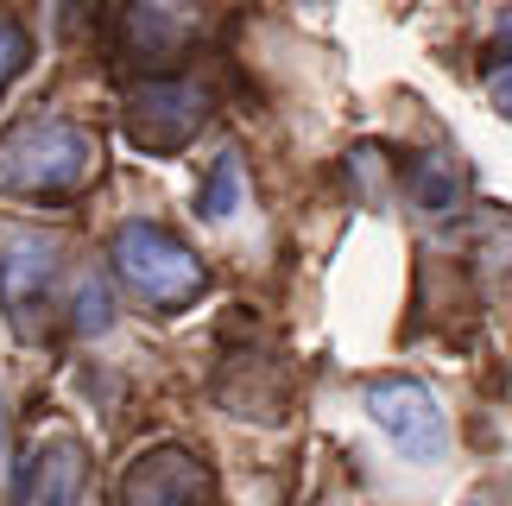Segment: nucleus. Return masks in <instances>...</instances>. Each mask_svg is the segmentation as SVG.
<instances>
[{"label": "nucleus", "mask_w": 512, "mask_h": 506, "mask_svg": "<svg viewBox=\"0 0 512 506\" xmlns=\"http://www.w3.org/2000/svg\"><path fill=\"white\" fill-rule=\"evenodd\" d=\"M241 197H247V165H241V152H222V159L209 165V178H203L196 216H203V222H228L234 209H241Z\"/></svg>", "instance_id": "1a4fd4ad"}, {"label": "nucleus", "mask_w": 512, "mask_h": 506, "mask_svg": "<svg viewBox=\"0 0 512 506\" xmlns=\"http://www.w3.org/2000/svg\"><path fill=\"white\" fill-rule=\"evenodd\" d=\"M449 197H456V178H449V165L424 159V165H418V203H424V209H443Z\"/></svg>", "instance_id": "ddd939ff"}, {"label": "nucleus", "mask_w": 512, "mask_h": 506, "mask_svg": "<svg viewBox=\"0 0 512 506\" xmlns=\"http://www.w3.org/2000/svg\"><path fill=\"white\" fill-rule=\"evenodd\" d=\"M487 95H494L500 114H512V13H500V32H494V57H487Z\"/></svg>", "instance_id": "9d476101"}, {"label": "nucleus", "mask_w": 512, "mask_h": 506, "mask_svg": "<svg viewBox=\"0 0 512 506\" xmlns=\"http://www.w3.org/2000/svg\"><path fill=\"white\" fill-rule=\"evenodd\" d=\"M76 500H83V450H76V437H51L32 462L26 506H76Z\"/></svg>", "instance_id": "6e6552de"}, {"label": "nucleus", "mask_w": 512, "mask_h": 506, "mask_svg": "<svg viewBox=\"0 0 512 506\" xmlns=\"http://www.w3.org/2000/svg\"><path fill=\"white\" fill-rule=\"evenodd\" d=\"M121 506H215V481L190 450H152L127 469Z\"/></svg>", "instance_id": "423d86ee"}, {"label": "nucleus", "mask_w": 512, "mask_h": 506, "mask_svg": "<svg viewBox=\"0 0 512 506\" xmlns=\"http://www.w3.org/2000/svg\"><path fill=\"white\" fill-rule=\"evenodd\" d=\"M95 146L89 127L76 121H19L13 133H0V197H76L95 178Z\"/></svg>", "instance_id": "f257e3e1"}, {"label": "nucleus", "mask_w": 512, "mask_h": 506, "mask_svg": "<svg viewBox=\"0 0 512 506\" xmlns=\"http://www.w3.org/2000/svg\"><path fill=\"white\" fill-rule=\"evenodd\" d=\"M51 285H57V247L45 241H13L0 253V310L19 336H38L45 323V304H51Z\"/></svg>", "instance_id": "0eeeda50"}, {"label": "nucleus", "mask_w": 512, "mask_h": 506, "mask_svg": "<svg viewBox=\"0 0 512 506\" xmlns=\"http://www.w3.org/2000/svg\"><path fill=\"white\" fill-rule=\"evenodd\" d=\"M203 26H209V0H127L121 7V45L140 57V64L184 57Z\"/></svg>", "instance_id": "39448f33"}, {"label": "nucleus", "mask_w": 512, "mask_h": 506, "mask_svg": "<svg viewBox=\"0 0 512 506\" xmlns=\"http://www.w3.org/2000/svg\"><path fill=\"white\" fill-rule=\"evenodd\" d=\"M114 279H121L146 310H190L209 291V266L159 222H121L108 241Z\"/></svg>", "instance_id": "f03ea898"}, {"label": "nucleus", "mask_w": 512, "mask_h": 506, "mask_svg": "<svg viewBox=\"0 0 512 506\" xmlns=\"http://www.w3.org/2000/svg\"><path fill=\"white\" fill-rule=\"evenodd\" d=\"M76 329H83V336H102V329H108V291L95 279L76 285Z\"/></svg>", "instance_id": "f8f14e48"}, {"label": "nucleus", "mask_w": 512, "mask_h": 506, "mask_svg": "<svg viewBox=\"0 0 512 506\" xmlns=\"http://www.w3.org/2000/svg\"><path fill=\"white\" fill-rule=\"evenodd\" d=\"M203 121H209V83H196V76H146L127 102V140L146 152L190 146Z\"/></svg>", "instance_id": "20e7f679"}, {"label": "nucleus", "mask_w": 512, "mask_h": 506, "mask_svg": "<svg viewBox=\"0 0 512 506\" xmlns=\"http://www.w3.org/2000/svg\"><path fill=\"white\" fill-rule=\"evenodd\" d=\"M26 57H32V38H26V26L0 13V95H7V83H13L19 70H26Z\"/></svg>", "instance_id": "9b49d317"}, {"label": "nucleus", "mask_w": 512, "mask_h": 506, "mask_svg": "<svg viewBox=\"0 0 512 506\" xmlns=\"http://www.w3.org/2000/svg\"><path fill=\"white\" fill-rule=\"evenodd\" d=\"M367 418L386 431V443L399 450L405 462H437L443 443H449V424H443V405L424 380L411 374H386V380H367Z\"/></svg>", "instance_id": "7ed1b4c3"}]
</instances>
